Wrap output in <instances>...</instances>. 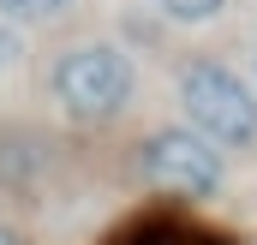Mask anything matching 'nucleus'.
<instances>
[{
	"mask_svg": "<svg viewBox=\"0 0 257 245\" xmlns=\"http://www.w3.org/2000/svg\"><path fill=\"white\" fill-rule=\"evenodd\" d=\"M132 90H138V66L114 42H78L48 66V96L60 102V114H72L84 126H102L114 114H126Z\"/></svg>",
	"mask_w": 257,
	"mask_h": 245,
	"instance_id": "f257e3e1",
	"label": "nucleus"
},
{
	"mask_svg": "<svg viewBox=\"0 0 257 245\" xmlns=\"http://www.w3.org/2000/svg\"><path fill=\"white\" fill-rule=\"evenodd\" d=\"M174 90H180V108H186L192 132H203L215 150H251L257 144V96L233 66L186 60Z\"/></svg>",
	"mask_w": 257,
	"mask_h": 245,
	"instance_id": "f03ea898",
	"label": "nucleus"
},
{
	"mask_svg": "<svg viewBox=\"0 0 257 245\" xmlns=\"http://www.w3.org/2000/svg\"><path fill=\"white\" fill-rule=\"evenodd\" d=\"M138 168L156 185L186 191V197H209V191H221V180H227L221 150H215L203 132H192V126H162V132H150L144 150H138Z\"/></svg>",
	"mask_w": 257,
	"mask_h": 245,
	"instance_id": "7ed1b4c3",
	"label": "nucleus"
},
{
	"mask_svg": "<svg viewBox=\"0 0 257 245\" xmlns=\"http://www.w3.org/2000/svg\"><path fill=\"white\" fill-rule=\"evenodd\" d=\"M66 6L72 0H0V18H24L30 24V18H60Z\"/></svg>",
	"mask_w": 257,
	"mask_h": 245,
	"instance_id": "20e7f679",
	"label": "nucleus"
},
{
	"mask_svg": "<svg viewBox=\"0 0 257 245\" xmlns=\"http://www.w3.org/2000/svg\"><path fill=\"white\" fill-rule=\"evenodd\" d=\"M168 18H180V24H203V18H215L221 12V0H156Z\"/></svg>",
	"mask_w": 257,
	"mask_h": 245,
	"instance_id": "39448f33",
	"label": "nucleus"
},
{
	"mask_svg": "<svg viewBox=\"0 0 257 245\" xmlns=\"http://www.w3.org/2000/svg\"><path fill=\"white\" fill-rule=\"evenodd\" d=\"M18 60H24V42H18V30L0 18V78H6V72H12Z\"/></svg>",
	"mask_w": 257,
	"mask_h": 245,
	"instance_id": "423d86ee",
	"label": "nucleus"
},
{
	"mask_svg": "<svg viewBox=\"0 0 257 245\" xmlns=\"http://www.w3.org/2000/svg\"><path fill=\"white\" fill-rule=\"evenodd\" d=\"M0 245H24V239H18V233H12V227H0Z\"/></svg>",
	"mask_w": 257,
	"mask_h": 245,
	"instance_id": "0eeeda50",
	"label": "nucleus"
}]
</instances>
